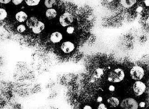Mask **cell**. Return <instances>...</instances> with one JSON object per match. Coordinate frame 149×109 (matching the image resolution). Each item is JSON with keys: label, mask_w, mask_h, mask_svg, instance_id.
I'll list each match as a JSON object with an SVG mask.
<instances>
[{"label": "cell", "mask_w": 149, "mask_h": 109, "mask_svg": "<svg viewBox=\"0 0 149 109\" xmlns=\"http://www.w3.org/2000/svg\"><path fill=\"white\" fill-rule=\"evenodd\" d=\"M115 90V88L114 86H113V85H110L109 87V90L111 91H114Z\"/></svg>", "instance_id": "cb8c5ba5"}, {"label": "cell", "mask_w": 149, "mask_h": 109, "mask_svg": "<svg viewBox=\"0 0 149 109\" xmlns=\"http://www.w3.org/2000/svg\"><path fill=\"white\" fill-rule=\"evenodd\" d=\"M146 89L145 84L140 81H137L135 82L133 86V90L136 95H141L144 93Z\"/></svg>", "instance_id": "5b68a950"}, {"label": "cell", "mask_w": 149, "mask_h": 109, "mask_svg": "<svg viewBox=\"0 0 149 109\" xmlns=\"http://www.w3.org/2000/svg\"><path fill=\"white\" fill-rule=\"evenodd\" d=\"M104 74L103 70L100 68H98L95 70L94 72V77L96 78H100L101 76Z\"/></svg>", "instance_id": "9a60e30c"}, {"label": "cell", "mask_w": 149, "mask_h": 109, "mask_svg": "<svg viewBox=\"0 0 149 109\" xmlns=\"http://www.w3.org/2000/svg\"><path fill=\"white\" fill-rule=\"evenodd\" d=\"M145 4H146V6H149V0H146L145 1Z\"/></svg>", "instance_id": "83f0119b"}, {"label": "cell", "mask_w": 149, "mask_h": 109, "mask_svg": "<svg viewBox=\"0 0 149 109\" xmlns=\"http://www.w3.org/2000/svg\"><path fill=\"white\" fill-rule=\"evenodd\" d=\"M102 100H103V99H102L101 97H99L98 99H97V101H98V102H101V101H102Z\"/></svg>", "instance_id": "484cf974"}, {"label": "cell", "mask_w": 149, "mask_h": 109, "mask_svg": "<svg viewBox=\"0 0 149 109\" xmlns=\"http://www.w3.org/2000/svg\"><path fill=\"white\" fill-rule=\"evenodd\" d=\"M125 77V73L122 69L117 68L111 72L108 76V81L113 83H118L123 80Z\"/></svg>", "instance_id": "6da1fadb"}, {"label": "cell", "mask_w": 149, "mask_h": 109, "mask_svg": "<svg viewBox=\"0 0 149 109\" xmlns=\"http://www.w3.org/2000/svg\"><path fill=\"white\" fill-rule=\"evenodd\" d=\"M38 19L35 17H31L26 22V25L29 28L32 29L38 22Z\"/></svg>", "instance_id": "8fae6325"}, {"label": "cell", "mask_w": 149, "mask_h": 109, "mask_svg": "<svg viewBox=\"0 0 149 109\" xmlns=\"http://www.w3.org/2000/svg\"><path fill=\"white\" fill-rule=\"evenodd\" d=\"M74 27H72V26H70V27L67 28L66 31H67V32L68 34H72L74 32Z\"/></svg>", "instance_id": "ffe728a7"}, {"label": "cell", "mask_w": 149, "mask_h": 109, "mask_svg": "<svg viewBox=\"0 0 149 109\" xmlns=\"http://www.w3.org/2000/svg\"><path fill=\"white\" fill-rule=\"evenodd\" d=\"M56 15H57V13L56 10L51 8L48 9L46 12V16L47 19H54L56 16Z\"/></svg>", "instance_id": "4fadbf2b"}, {"label": "cell", "mask_w": 149, "mask_h": 109, "mask_svg": "<svg viewBox=\"0 0 149 109\" xmlns=\"http://www.w3.org/2000/svg\"><path fill=\"white\" fill-rule=\"evenodd\" d=\"M120 106L124 109H136L139 107V105L137 101L134 99L127 98L121 101Z\"/></svg>", "instance_id": "3957f363"}, {"label": "cell", "mask_w": 149, "mask_h": 109, "mask_svg": "<svg viewBox=\"0 0 149 109\" xmlns=\"http://www.w3.org/2000/svg\"><path fill=\"white\" fill-rule=\"evenodd\" d=\"M120 0H102V4L108 8H114L119 3Z\"/></svg>", "instance_id": "52a82bcc"}, {"label": "cell", "mask_w": 149, "mask_h": 109, "mask_svg": "<svg viewBox=\"0 0 149 109\" xmlns=\"http://www.w3.org/2000/svg\"><path fill=\"white\" fill-rule=\"evenodd\" d=\"M141 107H144L145 106V103L144 102H141L139 104Z\"/></svg>", "instance_id": "d4e9b609"}, {"label": "cell", "mask_w": 149, "mask_h": 109, "mask_svg": "<svg viewBox=\"0 0 149 109\" xmlns=\"http://www.w3.org/2000/svg\"><path fill=\"white\" fill-rule=\"evenodd\" d=\"M98 109H107V108L106 107L105 105L104 104H100L98 106Z\"/></svg>", "instance_id": "7402d4cb"}, {"label": "cell", "mask_w": 149, "mask_h": 109, "mask_svg": "<svg viewBox=\"0 0 149 109\" xmlns=\"http://www.w3.org/2000/svg\"><path fill=\"white\" fill-rule=\"evenodd\" d=\"M83 109H92V108H91V107L90 106H85L84 107V108H83Z\"/></svg>", "instance_id": "4316f807"}, {"label": "cell", "mask_w": 149, "mask_h": 109, "mask_svg": "<svg viewBox=\"0 0 149 109\" xmlns=\"http://www.w3.org/2000/svg\"><path fill=\"white\" fill-rule=\"evenodd\" d=\"M74 19L71 14L70 13H65L60 17V22L63 27L70 25L73 22Z\"/></svg>", "instance_id": "277c9868"}, {"label": "cell", "mask_w": 149, "mask_h": 109, "mask_svg": "<svg viewBox=\"0 0 149 109\" xmlns=\"http://www.w3.org/2000/svg\"><path fill=\"white\" fill-rule=\"evenodd\" d=\"M45 26L44 23L38 21V22L34 27L32 28V31L35 34H38L41 32L45 29Z\"/></svg>", "instance_id": "9c48e42d"}, {"label": "cell", "mask_w": 149, "mask_h": 109, "mask_svg": "<svg viewBox=\"0 0 149 109\" xmlns=\"http://www.w3.org/2000/svg\"><path fill=\"white\" fill-rule=\"evenodd\" d=\"M130 76L134 80H140L144 75V71L141 67L139 66H134L130 72Z\"/></svg>", "instance_id": "7a4b0ae2"}, {"label": "cell", "mask_w": 149, "mask_h": 109, "mask_svg": "<svg viewBox=\"0 0 149 109\" xmlns=\"http://www.w3.org/2000/svg\"><path fill=\"white\" fill-rule=\"evenodd\" d=\"M17 31L19 33H22L26 31V27L24 25H20L17 27Z\"/></svg>", "instance_id": "d6986e66"}, {"label": "cell", "mask_w": 149, "mask_h": 109, "mask_svg": "<svg viewBox=\"0 0 149 109\" xmlns=\"http://www.w3.org/2000/svg\"><path fill=\"white\" fill-rule=\"evenodd\" d=\"M62 38L63 37L61 33L59 32H55L51 35L50 39L52 43L56 44L59 43L62 40Z\"/></svg>", "instance_id": "ba28073f"}, {"label": "cell", "mask_w": 149, "mask_h": 109, "mask_svg": "<svg viewBox=\"0 0 149 109\" xmlns=\"http://www.w3.org/2000/svg\"><path fill=\"white\" fill-rule=\"evenodd\" d=\"M108 103L112 107H116L118 106L119 104V101L117 98H115V97H111L108 99Z\"/></svg>", "instance_id": "5bb4252c"}, {"label": "cell", "mask_w": 149, "mask_h": 109, "mask_svg": "<svg viewBox=\"0 0 149 109\" xmlns=\"http://www.w3.org/2000/svg\"><path fill=\"white\" fill-rule=\"evenodd\" d=\"M120 3L125 8H130L136 2V0H120Z\"/></svg>", "instance_id": "7c38bea8"}, {"label": "cell", "mask_w": 149, "mask_h": 109, "mask_svg": "<svg viewBox=\"0 0 149 109\" xmlns=\"http://www.w3.org/2000/svg\"><path fill=\"white\" fill-rule=\"evenodd\" d=\"M25 1L28 6H36L39 4L40 0H25Z\"/></svg>", "instance_id": "2e32d148"}, {"label": "cell", "mask_w": 149, "mask_h": 109, "mask_svg": "<svg viewBox=\"0 0 149 109\" xmlns=\"http://www.w3.org/2000/svg\"><path fill=\"white\" fill-rule=\"evenodd\" d=\"M7 13L6 10L0 8V20H3L7 17Z\"/></svg>", "instance_id": "e0dca14e"}, {"label": "cell", "mask_w": 149, "mask_h": 109, "mask_svg": "<svg viewBox=\"0 0 149 109\" xmlns=\"http://www.w3.org/2000/svg\"><path fill=\"white\" fill-rule=\"evenodd\" d=\"M15 17L17 21L20 22H23L26 20L27 18V15L24 12L20 11L17 13Z\"/></svg>", "instance_id": "30bf717a"}, {"label": "cell", "mask_w": 149, "mask_h": 109, "mask_svg": "<svg viewBox=\"0 0 149 109\" xmlns=\"http://www.w3.org/2000/svg\"><path fill=\"white\" fill-rule=\"evenodd\" d=\"M23 1V0H12V2L15 5H19Z\"/></svg>", "instance_id": "44dd1931"}, {"label": "cell", "mask_w": 149, "mask_h": 109, "mask_svg": "<svg viewBox=\"0 0 149 109\" xmlns=\"http://www.w3.org/2000/svg\"><path fill=\"white\" fill-rule=\"evenodd\" d=\"M55 3L56 0H45V6L47 8H52V5Z\"/></svg>", "instance_id": "ac0fdd59"}, {"label": "cell", "mask_w": 149, "mask_h": 109, "mask_svg": "<svg viewBox=\"0 0 149 109\" xmlns=\"http://www.w3.org/2000/svg\"><path fill=\"white\" fill-rule=\"evenodd\" d=\"M61 50L65 53H70L74 49V45L70 41L65 42L61 45Z\"/></svg>", "instance_id": "8992f818"}, {"label": "cell", "mask_w": 149, "mask_h": 109, "mask_svg": "<svg viewBox=\"0 0 149 109\" xmlns=\"http://www.w3.org/2000/svg\"><path fill=\"white\" fill-rule=\"evenodd\" d=\"M10 1L11 0H0V3L6 4L9 3Z\"/></svg>", "instance_id": "603a6c76"}]
</instances>
